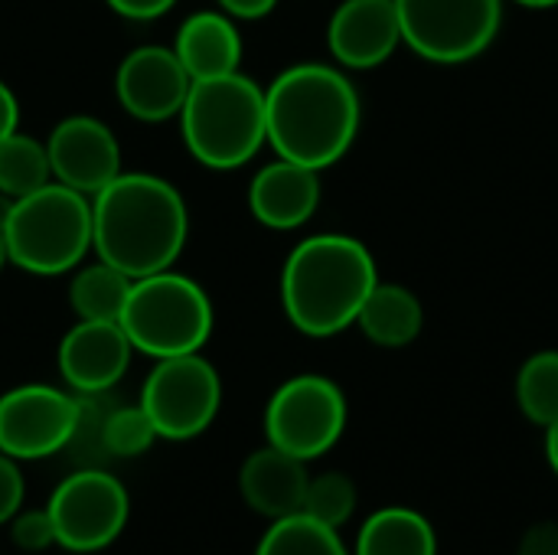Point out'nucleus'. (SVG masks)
I'll return each mask as SVG.
<instances>
[{
	"mask_svg": "<svg viewBox=\"0 0 558 555\" xmlns=\"http://www.w3.org/2000/svg\"><path fill=\"white\" fill-rule=\"evenodd\" d=\"M190 236L177 186L154 173H118L92 196V249L128 278L173 268Z\"/></svg>",
	"mask_w": 558,
	"mask_h": 555,
	"instance_id": "1",
	"label": "nucleus"
},
{
	"mask_svg": "<svg viewBox=\"0 0 558 555\" xmlns=\"http://www.w3.org/2000/svg\"><path fill=\"white\" fill-rule=\"evenodd\" d=\"M360 95L353 82L324 62H298L265 88L268 144L278 157L327 170L360 134Z\"/></svg>",
	"mask_w": 558,
	"mask_h": 555,
	"instance_id": "2",
	"label": "nucleus"
},
{
	"mask_svg": "<svg viewBox=\"0 0 558 555\" xmlns=\"http://www.w3.org/2000/svg\"><path fill=\"white\" fill-rule=\"evenodd\" d=\"M379 272L373 252L343 232H320L291 249L281 268V307L307 337H333L356 324V314Z\"/></svg>",
	"mask_w": 558,
	"mask_h": 555,
	"instance_id": "3",
	"label": "nucleus"
},
{
	"mask_svg": "<svg viewBox=\"0 0 558 555\" xmlns=\"http://www.w3.org/2000/svg\"><path fill=\"white\" fill-rule=\"evenodd\" d=\"M186 150L209 170L245 167L268 144L265 88L242 72L193 82L180 111Z\"/></svg>",
	"mask_w": 558,
	"mask_h": 555,
	"instance_id": "4",
	"label": "nucleus"
},
{
	"mask_svg": "<svg viewBox=\"0 0 558 555\" xmlns=\"http://www.w3.org/2000/svg\"><path fill=\"white\" fill-rule=\"evenodd\" d=\"M0 226L16 268L39 278L65 275L75 272L92 249V200L49 180L10 200Z\"/></svg>",
	"mask_w": 558,
	"mask_h": 555,
	"instance_id": "5",
	"label": "nucleus"
},
{
	"mask_svg": "<svg viewBox=\"0 0 558 555\" xmlns=\"http://www.w3.org/2000/svg\"><path fill=\"white\" fill-rule=\"evenodd\" d=\"M213 321L209 294L193 278L170 268L134 278L118 317L131 347L154 360L199 353L213 337Z\"/></svg>",
	"mask_w": 558,
	"mask_h": 555,
	"instance_id": "6",
	"label": "nucleus"
},
{
	"mask_svg": "<svg viewBox=\"0 0 558 555\" xmlns=\"http://www.w3.org/2000/svg\"><path fill=\"white\" fill-rule=\"evenodd\" d=\"M402 43L438 65H461L490 49L504 0H396Z\"/></svg>",
	"mask_w": 558,
	"mask_h": 555,
	"instance_id": "7",
	"label": "nucleus"
},
{
	"mask_svg": "<svg viewBox=\"0 0 558 555\" xmlns=\"http://www.w3.org/2000/svg\"><path fill=\"white\" fill-rule=\"evenodd\" d=\"M222 406L216 366L199 353L157 360L141 389V409L150 415L157 438L190 442L203 435Z\"/></svg>",
	"mask_w": 558,
	"mask_h": 555,
	"instance_id": "8",
	"label": "nucleus"
},
{
	"mask_svg": "<svg viewBox=\"0 0 558 555\" xmlns=\"http://www.w3.org/2000/svg\"><path fill=\"white\" fill-rule=\"evenodd\" d=\"M347 429V399L327 376L304 373L275 389L265 409L268 445L314 461L327 455Z\"/></svg>",
	"mask_w": 558,
	"mask_h": 555,
	"instance_id": "9",
	"label": "nucleus"
},
{
	"mask_svg": "<svg viewBox=\"0 0 558 555\" xmlns=\"http://www.w3.org/2000/svg\"><path fill=\"white\" fill-rule=\"evenodd\" d=\"M46 514L56 546L69 553H98L111 546L131 514L128 491L105 468H78L49 497Z\"/></svg>",
	"mask_w": 558,
	"mask_h": 555,
	"instance_id": "10",
	"label": "nucleus"
},
{
	"mask_svg": "<svg viewBox=\"0 0 558 555\" xmlns=\"http://www.w3.org/2000/svg\"><path fill=\"white\" fill-rule=\"evenodd\" d=\"M78 415V399L26 383L0 396V455L13 461H39L65 451Z\"/></svg>",
	"mask_w": 558,
	"mask_h": 555,
	"instance_id": "11",
	"label": "nucleus"
},
{
	"mask_svg": "<svg viewBox=\"0 0 558 555\" xmlns=\"http://www.w3.org/2000/svg\"><path fill=\"white\" fill-rule=\"evenodd\" d=\"M46 154H49L52 180L88 200L121 173L118 137L105 121L92 114L62 118L46 141Z\"/></svg>",
	"mask_w": 558,
	"mask_h": 555,
	"instance_id": "12",
	"label": "nucleus"
},
{
	"mask_svg": "<svg viewBox=\"0 0 558 555\" xmlns=\"http://www.w3.org/2000/svg\"><path fill=\"white\" fill-rule=\"evenodd\" d=\"M193 79L177 59L173 46H137L121 59L114 75V95L121 108L147 124L180 118Z\"/></svg>",
	"mask_w": 558,
	"mask_h": 555,
	"instance_id": "13",
	"label": "nucleus"
},
{
	"mask_svg": "<svg viewBox=\"0 0 558 555\" xmlns=\"http://www.w3.org/2000/svg\"><path fill=\"white\" fill-rule=\"evenodd\" d=\"M131 353L118 321H78L59 343V373L75 396H105L128 373Z\"/></svg>",
	"mask_w": 558,
	"mask_h": 555,
	"instance_id": "14",
	"label": "nucleus"
},
{
	"mask_svg": "<svg viewBox=\"0 0 558 555\" xmlns=\"http://www.w3.org/2000/svg\"><path fill=\"white\" fill-rule=\"evenodd\" d=\"M402 43L396 0H343L327 23L330 56L347 69H376Z\"/></svg>",
	"mask_w": 558,
	"mask_h": 555,
	"instance_id": "15",
	"label": "nucleus"
},
{
	"mask_svg": "<svg viewBox=\"0 0 558 555\" xmlns=\"http://www.w3.org/2000/svg\"><path fill=\"white\" fill-rule=\"evenodd\" d=\"M317 206H320V170L278 157L252 177L248 209L268 229L291 232L304 226L317 213Z\"/></svg>",
	"mask_w": 558,
	"mask_h": 555,
	"instance_id": "16",
	"label": "nucleus"
},
{
	"mask_svg": "<svg viewBox=\"0 0 558 555\" xmlns=\"http://www.w3.org/2000/svg\"><path fill=\"white\" fill-rule=\"evenodd\" d=\"M311 474L301 458L268 445L245 458L239 471V487L245 504L268 520H284L304 510Z\"/></svg>",
	"mask_w": 558,
	"mask_h": 555,
	"instance_id": "17",
	"label": "nucleus"
},
{
	"mask_svg": "<svg viewBox=\"0 0 558 555\" xmlns=\"http://www.w3.org/2000/svg\"><path fill=\"white\" fill-rule=\"evenodd\" d=\"M173 52H177V59L183 62V69L190 72L193 82L219 79V75L239 72L242 36H239L229 13L199 10V13L183 20L180 33L173 39Z\"/></svg>",
	"mask_w": 558,
	"mask_h": 555,
	"instance_id": "18",
	"label": "nucleus"
},
{
	"mask_svg": "<svg viewBox=\"0 0 558 555\" xmlns=\"http://www.w3.org/2000/svg\"><path fill=\"white\" fill-rule=\"evenodd\" d=\"M422 324H425V311L415 291L392 281H376V288L369 291V298L356 314V327L366 334V340L386 350H402L415 343Z\"/></svg>",
	"mask_w": 558,
	"mask_h": 555,
	"instance_id": "19",
	"label": "nucleus"
},
{
	"mask_svg": "<svg viewBox=\"0 0 558 555\" xmlns=\"http://www.w3.org/2000/svg\"><path fill=\"white\" fill-rule=\"evenodd\" d=\"M353 555H438V536L418 510L386 507L360 527Z\"/></svg>",
	"mask_w": 558,
	"mask_h": 555,
	"instance_id": "20",
	"label": "nucleus"
},
{
	"mask_svg": "<svg viewBox=\"0 0 558 555\" xmlns=\"http://www.w3.org/2000/svg\"><path fill=\"white\" fill-rule=\"evenodd\" d=\"M131 281L134 278H128L121 268L98 258L95 265H85L72 275L69 304L78 321H118L128 304Z\"/></svg>",
	"mask_w": 558,
	"mask_h": 555,
	"instance_id": "21",
	"label": "nucleus"
},
{
	"mask_svg": "<svg viewBox=\"0 0 558 555\" xmlns=\"http://www.w3.org/2000/svg\"><path fill=\"white\" fill-rule=\"evenodd\" d=\"M52 180L46 144L29 134H7L0 141V193L20 200Z\"/></svg>",
	"mask_w": 558,
	"mask_h": 555,
	"instance_id": "22",
	"label": "nucleus"
},
{
	"mask_svg": "<svg viewBox=\"0 0 558 555\" xmlns=\"http://www.w3.org/2000/svg\"><path fill=\"white\" fill-rule=\"evenodd\" d=\"M255 555H350V550L343 546L337 530L294 514L284 520H271Z\"/></svg>",
	"mask_w": 558,
	"mask_h": 555,
	"instance_id": "23",
	"label": "nucleus"
},
{
	"mask_svg": "<svg viewBox=\"0 0 558 555\" xmlns=\"http://www.w3.org/2000/svg\"><path fill=\"white\" fill-rule=\"evenodd\" d=\"M517 402L520 412L539 425L549 429L558 422V350L533 353L520 373H517Z\"/></svg>",
	"mask_w": 558,
	"mask_h": 555,
	"instance_id": "24",
	"label": "nucleus"
},
{
	"mask_svg": "<svg viewBox=\"0 0 558 555\" xmlns=\"http://www.w3.org/2000/svg\"><path fill=\"white\" fill-rule=\"evenodd\" d=\"M301 514L330 527V530H340L356 514V484L340 471H327V474L311 478Z\"/></svg>",
	"mask_w": 558,
	"mask_h": 555,
	"instance_id": "25",
	"label": "nucleus"
},
{
	"mask_svg": "<svg viewBox=\"0 0 558 555\" xmlns=\"http://www.w3.org/2000/svg\"><path fill=\"white\" fill-rule=\"evenodd\" d=\"M157 442V429L150 415L137 406L111 409L105 419V451L108 458H137Z\"/></svg>",
	"mask_w": 558,
	"mask_h": 555,
	"instance_id": "26",
	"label": "nucleus"
},
{
	"mask_svg": "<svg viewBox=\"0 0 558 555\" xmlns=\"http://www.w3.org/2000/svg\"><path fill=\"white\" fill-rule=\"evenodd\" d=\"M10 540L16 550L26 553H43L49 546H56V530L46 510H20L10 520Z\"/></svg>",
	"mask_w": 558,
	"mask_h": 555,
	"instance_id": "27",
	"label": "nucleus"
},
{
	"mask_svg": "<svg viewBox=\"0 0 558 555\" xmlns=\"http://www.w3.org/2000/svg\"><path fill=\"white\" fill-rule=\"evenodd\" d=\"M23 474L13 458L0 455V523H10L23 510Z\"/></svg>",
	"mask_w": 558,
	"mask_h": 555,
	"instance_id": "28",
	"label": "nucleus"
},
{
	"mask_svg": "<svg viewBox=\"0 0 558 555\" xmlns=\"http://www.w3.org/2000/svg\"><path fill=\"white\" fill-rule=\"evenodd\" d=\"M517 555H558V523H553V520L533 523L523 533Z\"/></svg>",
	"mask_w": 558,
	"mask_h": 555,
	"instance_id": "29",
	"label": "nucleus"
},
{
	"mask_svg": "<svg viewBox=\"0 0 558 555\" xmlns=\"http://www.w3.org/2000/svg\"><path fill=\"white\" fill-rule=\"evenodd\" d=\"M114 13H121L124 20H137V23H144V20H157V16H163L167 10H173V3L177 0H105Z\"/></svg>",
	"mask_w": 558,
	"mask_h": 555,
	"instance_id": "30",
	"label": "nucleus"
},
{
	"mask_svg": "<svg viewBox=\"0 0 558 555\" xmlns=\"http://www.w3.org/2000/svg\"><path fill=\"white\" fill-rule=\"evenodd\" d=\"M216 3L222 7V13L235 20H262L278 7V0H216Z\"/></svg>",
	"mask_w": 558,
	"mask_h": 555,
	"instance_id": "31",
	"label": "nucleus"
},
{
	"mask_svg": "<svg viewBox=\"0 0 558 555\" xmlns=\"http://www.w3.org/2000/svg\"><path fill=\"white\" fill-rule=\"evenodd\" d=\"M20 124V105H16V95L10 92V85L0 79V141L7 134H13Z\"/></svg>",
	"mask_w": 558,
	"mask_h": 555,
	"instance_id": "32",
	"label": "nucleus"
},
{
	"mask_svg": "<svg viewBox=\"0 0 558 555\" xmlns=\"http://www.w3.org/2000/svg\"><path fill=\"white\" fill-rule=\"evenodd\" d=\"M546 458H549V468L556 471L558 478V422L546 429Z\"/></svg>",
	"mask_w": 558,
	"mask_h": 555,
	"instance_id": "33",
	"label": "nucleus"
},
{
	"mask_svg": "<svg viewBox=\"0 0 558 555\" xmlns=\"http://www.w3.org/2000/svg\"><path fill=\"white\" fill-rule=\"evenodd\" d=\"M526 10H549V7H558V0H513Z\"/></svg>",
	"mask_w": 558,
	"mask_h": 555,
	"instance_id": "34",
	"label": "nucleus"
},
{
	"mask_svg": "<svg viewBox=\"0 0 558 555\" xmlns=\"http://www.w3.org/2000/svg\"><path fill=\"white\" fill-rule=\"evenodd\" d=\"M7 262H10V252H7V236H3V226H0V272H3Z\"/></svg>",
	"mask_w": 558,
	"mask_h": 555,
	"instance_id": "35",
	"label": "nucleus"
}]
</instances>
